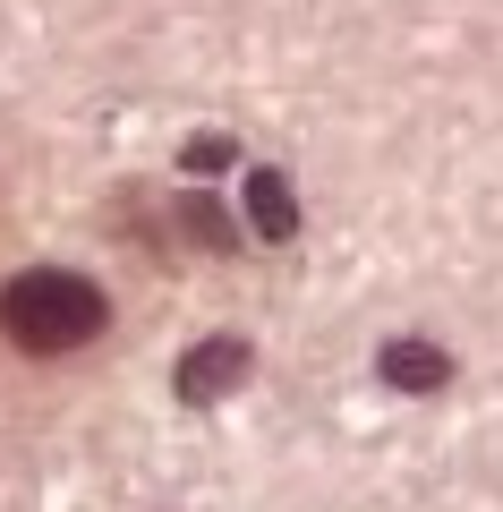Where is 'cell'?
Returning a JSON list of instances; mask_svg holds the SVG:
<instances>
[{
  "label": "cell",
  "instance_id": "obj_6",
  "mask_svg": "<svg viewBox=\"0 0 503 512\" xmlns=\"http://www.w3.org/2000/svg\"><path fill=\"white\" fill-rule=\"evenodd\" d=\"M180 163H188V171H197V180H205V171L239 163V146H231V137H222V128H205V137H188V146H180Z\"/></svg>",
  "mask_w": 503,
  "mask_h": 512
},
{
  "label": "cell",
  "instance_id": "obj_3",
  "mask_svg": "<svg viewBox=\"0 0 503 512\" xmlns=\"http://www.w3.org/2000/svg\"><path fill=\"white\" fill-rule=\"evenodd\" d=\"M376 376L393 384V393H444V384H452V359H444L435 342H418V333H401V342L376 350Z\"/></svg>",
  "mask_w": 503,
  "mask_h": 512
},
{
  "label": "cell",
  "instance_id": "obj_1",
  "mask_svg": "<svg viewBox=\"0 0 503 512\" xmlns=\"http://www.w3.org/2000/svg\"><path fill=\"white\" fill-rule=\"evenodd\" d=\"M0 333L35 359H60V350H86L103 333V291L69 265H26V274L0 282Z\"/></svg>",
  "mask_w": 503,
  "mask_h": 512
},
{
  "label": "cell",
  "instance_id": "obj_4",
  "mask_svg": "<svg viewBox=\"0 0 503 512\" xmlns=\"http://www.w3.org/2000/svg\"><path fill=\"white\" fill-rule=\"evenodd\" d=\"M248 231L273 239V248L299 231V188H290L282 171H248Z\"/></svg>",
  "mask_w": 503,
  "mask_h": 512
},
{
  "label": "cell",
  "instance_id": "obj_2",
  "mask_svg": "<svg viewBox=\"0 0 503 512\" xmlns=\"http://www.w3.org/2000/svg\"><path fill=\"white\" fill-rule=\"evenodd\" d=\"M239 376H248V342H239V333H214V342H197L180 359V402L188 410H205V402H222V393H239Z\"/></svg>",
  "mask_w": 503,
  "mask_h": 512
},
{
  "label": "cell",
  "instance_id": "obj_5",
  "mask_svg": "<svg viewBox=\"0 0 503 512\" xmlns=\"http://www.w3.org/2000/svg\"><path fill=\"white\" fill-rule=\"evenodd\" d=\"M180 222H188V239H197V248H231V239H239V231H231V214H222L214 197H188V205H180Z\"/></svg>",
  "mask_w": 503,
  "mask_h": 512
}]
</instances>
